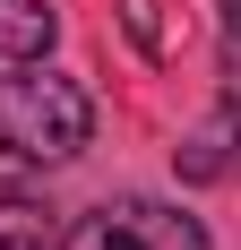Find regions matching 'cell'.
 Instances as JSON below:
<instances>
[{
	"label": "cell",
	"instance_id": "cell-1",
	"mask_svg": "<svg viewBox=\"0 0 241 250\" xmlns=\"http://www.w3.org/2000/svg\"><path fill=\"white\" fill-rule=\"evenodd\" d=\"M95 138V95L78 78H35V69H9L0 78V181H35V173H60L78 164Z\"/></svg>",
	"mask_w": 241,
	"mask_h": 250
},
{
	"label": "cell",
	"instance_id": "cell-2",
	"mask_svg": "<svg viewBox=\"0 0 241 250\" xmlns=\"http://www.w3.org/2000/svg\"><path fill=\"white\" fill-rule=\"evenodd\" d=\"M60 250H207V225L172 199H103L60 233Z\"/></svg>",
	"mask_w": 241,
	"mask_h": 250
},
{
	"label": "cell",
	"instance_id": "cell-3",
	"mask_svg": "<svg viewBox=\"0 0 241 250\" xmlns=\"http://www.w3.org/2000/svg\"><path fill=\"white\" fill-rule=\"evenodd\" d=\"M52 35H60V18H52L43 0H0V78L9 69H43Z\"/></svg>",
	"mask_w": 241,
	"mask_h": 250
},
{
	"label": "cell",
	"instance_id": "cell-4",
	"mask_svg": "<svg viewBox=\"0 0 241 250\" xmlns=\"http://www.w3.org/2000/svg\"><path fill=\"white\" fill-rule=\"evenodd\" d=\"M52 242V216L35 199H0V250H43Z\"/></svg>",
	"mask_w": 241,
	"mask_h": 250
},
{
	"label": "cell",
	"instance_id": "cell-5",
	"mask_svg": "<svg viewBox=\"0 0 241 250\" xmlns=\"http://www.w3.org/2000/svg\"><path fill=\"white\" fill-rule=\"evenodd\" d=\"M120 18H129V35H138L146 52H164V35H155V0H120Z\"/></svg>",
	"mask_w": 241,
	"mask_h": 250
},
{
	"label": "cell",
	"instance_id": "cell-6",
	"mask_svg": "<svg viewBox=\"0 0 241 250\" xmlns=\"http://www.w3.org/2000/svg\"><path fill=\"white\" fill-rule=\"evenodd\" d=\"M224 35H233V52H241V0H224Z\"/></svg>",
	"mask_w": 241,
	"mask_h": 250
}]
</instances>
